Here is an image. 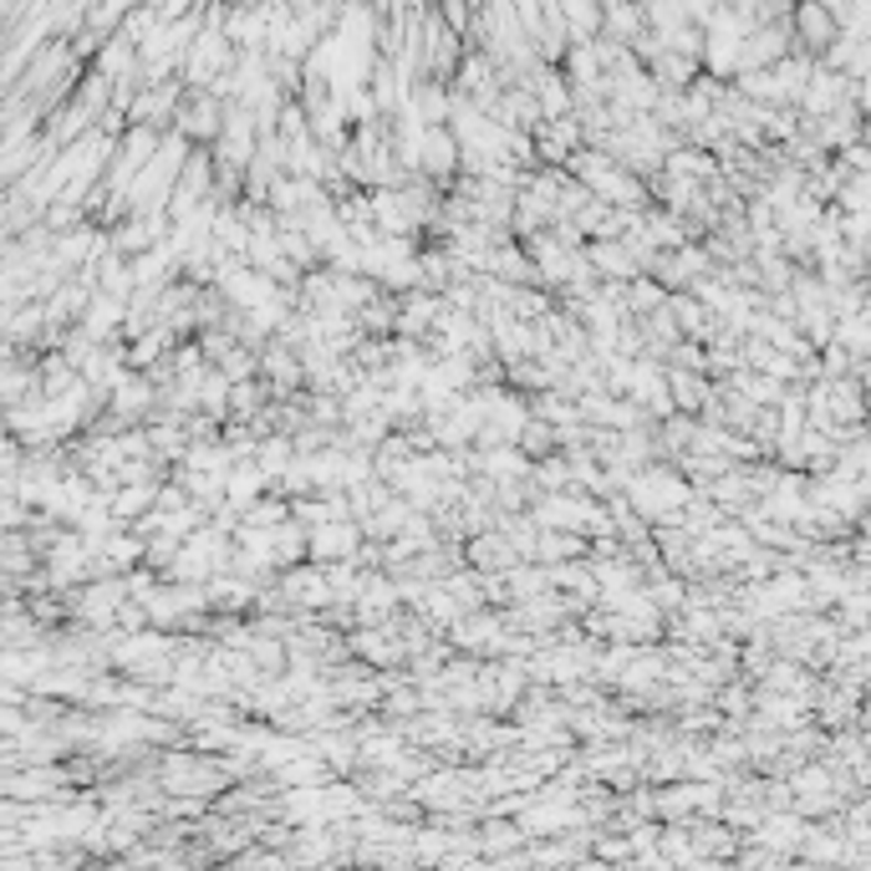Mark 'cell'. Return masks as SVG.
I'll use <instances>...</instances> for the list:
<instances>
[{
  "label": "cell",
  "instance_id": "e0dca14e",
  "mask_svg": "<svg viewBox=\"0 0 871 871\" xmlns=\"http://www.w3.org/2000/svg\"><path fill=\"white\" fill-rule=\"evenodd\" d=\"M270 555H276V571H290L306 561V530L296 525V520H286V525L270 530Z\"/></svg>",
  "mask_w": 871,
  "mask_h": 871
},
{
  "label": "cell",
  "instance_id": "ffe728a7",
  "mask_svg": "<svg viewBox=\"0 0 871 871\" xmlns=\"http://www.w3.org/2000/svg\"><path fill=\"white\" fill-rule=\"evenodd\" d=\"M286 520H290V504L276 500V495H261V500L245 510V525H261V530H276V525H286Z\"/></svg>",
  "mask_w": 871,
  "mask_h": 871
},
{
  "label": "cell",
  "instance_id": "ac0fdd59",
  "mask_svg": "<svg viewBox=\"0 0 871 871\" xmlns=\"http://www.w3.org/2000/svg\"><path fill=\"white\" fill-rule=\"evenodd\" d=\"M668 317H673V327H678V337L683 342H699V331H703V321H709V311H703L688 290H673L668 296Z\"/></svg>",
  "mask_w": 871,
  "mask_h": 871
},
{
  "label": "cell",
  "instance_id": "ba28073f",
  "mask_svg": "<svg viewBox=\"0 0 871 871\" xmlns=\"http://www.w3.org/2000/svg\"><path fill=\"white\" fill-rule=\"evenodd\" d=\"M408 113L423 123V128H449V87L444 82H413L408 93Z\"/></svg>",
  "mask_w": 871,
  "mask_h": 871
},
{
  "label": "cell",
  "instance_id": "8992f818",
  "mask_svg": "<svg viewBox=\"0 0 871 871\" xmlns=\"http://www.w3.org/2000/svg\"><path fill=\"white\" fill-rule=\"evenodd\" d=\"M581 261L592 265V276L602 280V286H627V280L637 276L633 255L622 251V240H586L581 245Z\"/></svg>",
  "mask_w": 871,
  "mask_h": 871
},
{
  "label": "cell",
  "instance_id": "277c9868",
  "mask_svg": "<svg viewBox=\"0 0 871 871\" xmlns=\"http://www.w3.org/2000/svg\"><path fill=\"white\" fill-rule=\"evenodd\" d=\"M790 36L806 56H820L826 46H831L836 26H831V15H826L820 0H800V6H790Z\"/></svg>",
  "mask_w": 871,
  "mask_h": 871
},
{
  "label": "cell",
  "instance_id": "30bf717a",
  "mask_svg": "<svg viewBox=\"0 0 871 871\" xmlns=\"http://www.w3.org/2000/svg\"><path fill=\"white\" fill-rule=\"evenodd\" d=\"M251 464L265 475V485H276V479L286 475L290 464H296V449H290V438H286V434H265V438H255Z\"/></svg>",
  "mask_w": 871,
  "mask_h": 871
},
{
  "label": "cell",
  "instance_id": "3957f363",
  "mask_svg": "<svg viewBox=\"0 0 871 871\" xmlns=\"http://www.w3.org/2000/svg\"><path fill=\"white\" fill-rule=\"evenodd\" d=\"M103 403L113 408V418H118L123 428H132L138 418H153V403H159V393H153V383H148L144 372H123L118 387H113Z\"/></svg>",
  "mask_w": 871,
  "mask_h": 871
},
{
  "label": "cell",
  "instance_id": "9a60e30c",
  "mask_svg": "<svg viewBox=\"0 0 871 871\" xmlns=\"http://www.w3.org/2000/svg\"><path fill=\"white\" fill-rule=\"evenodd\" d=\"M504 596H510V602L551 596V576H545V566H510L504 571Z\"/></svg>",
  "mask_w": 871,
  "mask_h": 871
},
{
  "label": "cell",
  "instance_id": "5b68a950",
  "mask_svg": "<svg viewBox=\"0 0 871 871\" xmlns=\"http://www.w3.org/2000/svg\"><path fill=\"white\" fill-rule=\"evenodd\" d=\"M500 637H504L500 612H464L449 633H444V642L464 647V652H495V647H500Z\"/></svg>",
  "mask_w": 871,
  "mask_h": 871
},
{
  "label": "cell",
  "instance_id": "9c48e42d",
  "mask_svg": "<svg viewBox=\"0 0 871 871\" xmlns=\"http://www.w3.org/2000/svg\"><path fill=\"white\" fill-rule=\"evenodd\" d=\"M265 489H270V485H265L261 469H255L251 459H240L235 469H230V479H225V510H235V516L245 520V510H251V504L261 500Z\"/></svg>",
  "mask_w": 871,
  "mask_h": 871
},
{
  "label": "cell",
  "instance_id": "5bb4252c",
  "mask_svg": "<svg viewBox=\"0 0 871 871\" xmlns=\"http://www.w3.org/2000/svg\"><path fill=\"white\" fill-rule=\"evenodd\" d=\"M662 301H668V290H662L658 280H647V276H633L627 286H622V306H627V317H633V321L652 317Z\"/></svg>",
  "mask_w": 871,
  "mask_h": 871
},
{
  "label": "cell",
  "instance_id": "d6986e66",
  "mask_svg": "<svg viewBox=\"0 0 871 871\" xmlns=\"http://www.w3.org/2000/svg\"><path fill=\"white\" fill-rule=\"evenodd\" d=\"M516 449L525 454L530 464L535 459H545V454H555V428H545L541 418H530L525 428H520V438H516Z\"/></svg>",
  "mask_w": 871,
  "mask_h": 871
},
{
  "label": "cell",
  "instance_id": "4fadbf2b",
  "mask_svg": "<svg viewBox=\"0 0 871 871\" xmlns=\"http://www.w3.org/2000/svg\"><path fill=\"white\" fill-rule=\"evenodd\" d=\"M566 561H586V541L561 535V530H541L535 535V566H566Z\"/></svg>",
  "mask_w": 871,
  "mask_h": 871
},
{
  "label": "cell",
  "instance_id": "7c38bea8",
  "mask_svg": "<svg viewBox=\"0 0 871 871\" xmlns=\"http://www.w3.org/2000/svg\"><path fill=\"white\" fill-rule=\"evenodd\" d=\"M265 408H270V387H265L261 378H251V383H230V403H225L230 418L225 423H251V418H261Z\"/></svg>",
  "mask_w": 871,
  "mask_h": 871
},
{
  "label": "cell",
  "instance_id": "7a4b0ae2",
  "mask_svg": "<svg viewBox=\"0 0 871 871\" xmlns=\"http://www.w3.org/2000/svg\"><path fill=\"white\" fill-rule=\"evenodd\" d=\"M357 545H362V530L352 520H331V525L306 535V561L311 566H337V561H352Z\"/></svg>",
  "mask_w": 871,
  "mask_h": 871
},
{
  "label": "cell",
  "instance_id": "8fae6325",
  "mask_svg": "<svg viewBox=\"0 0 871 871\" xmlns=\"http://www.w3.org/2000/svg\"><path fill=\"white\" fill-rule=\"evenodd\" d=\"M775 72V87H779V97H785V107H795L800 103V93H806V82H810V72H816V56H806V52H790L785 62H775L769 66Z\"/></svg>",
  "mask_w": 871,
  "mask_h": 871
},
{
  "label": "cell",
  "instance_id": "44dd1931",
  "mask_svg": "<svg viewBox=\"0 0 871 871\" xmlns=\"http://www.w3.org/2000/svg\"><path fill=\"white\" fill-rule=\"evenodd\" d=\"M750 699H754V693H744V683H729V688H719V709H729V713L750 709Z\"/></svg>",
  "mask_w": 871,
  "mask_h": 871
},
{
  "label": "cell",
  "instance_id": "2e32d148",
  "mask_svg": "<svg viewBox=\"0 0 871 871\" xmlns=\"http://www.w3.org/2000/svg\"><path fill=\"white\" fill-rule=\"evenodd\" d=\"M225 403H230V383H225V378H220L214 368H204V378H199V387H194V408L204 413V418L225 423V418H230Z\"/></svg>",
  "mask_w": 871,
  "mask_h": 871
},
{
  "label": "cell",
  "instance_id": "6da1fadb",
  "mask_svg": "<svg viewBox=\"0 0 871 871\" xmlns=\"http://www.w3.org/2000/svg\"><path fill=\"white\" fill-rule=\"evenodd\" d=\"M418 179H428L434 189L454 184V173H459V144L449 138V128H428L418 144Z\"/></svg>",
  "mask_w": 871,
  "mask_h": 871
},
{
  "label": "cell",
  "instance_id": "52a82bcc",
  "mask_svg": "<svg viewBox=\"0 0 871 871\" xmlns=\"http://www.w3.org/2000/svg\"><path fill=\"white\" fill-rule=\"evenodd\" d=\"M836 107H846V77H836V72H826V66L816 62V72H810L806 93H800V103H795V113L800 118H831Z\"/></svg>",
  "mask_w": 871,
  "mask_h": 871
}]
</instances>
